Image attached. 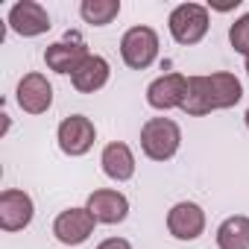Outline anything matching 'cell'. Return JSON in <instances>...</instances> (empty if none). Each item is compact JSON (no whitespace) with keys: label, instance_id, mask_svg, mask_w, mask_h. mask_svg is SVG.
<instances>
[{"label":"cell","instance_id":"obj_1","mask_svg":"<svg viewBox=\"0 0 249 249\" xmlns=\"http://www.w3.org/2000/svg\"><path fill=\"white\" fill-rule=\"evenodd\" d=\"M240 97H243V85L229 71H217L208 76H188V97H185L182 111L191 117H202L217 108L237 106Z\"/></svg>","mask_w":249,"mask_h":249},{"label":"cell","instance_id":"obj_2","mask_svg":"<svg viewBox=\"0 0 249 249\" xmlns=\"http://www.w3.org/2000/svg\"><path fill=\"white\" fill-rule=\"evenodd\" d=\"M182 144V129L176 126V123L170 117H153L144 123L141 129V150L147 159L153 161H167L176 156Z\"/></svg>","mask_w":249,"mask_h":249},{"label":"cell","instance_id":"obj_3","mask_svg":"<svg viewBox=\"0 0 249 249\" xmlns=\"http://www.w3.org/2000/svg\"><path fill=\"white\" fill-rule=\"evenodd\" d=\"M167 27L176 44H199L208 33V9L199 3H182L170 12Z\"/></svg>","mask_w":249,"mask_h":249},{"label":"cell","instance_id":"obj_4","mask_svg":"<svg viewBox=\"0 0 249 249\" xmlns=\"http://www.w3.org/2000/svg\"><path fill=\"white\" fill-rule=\"evenodd\" d=\"M120 56L132 71H144L159 56V36L153 27H132L120 38Z\"/></svg>","mask_w":249,"mask_h":249},{"label":"cell","instance_id":"obj_5","mask_svg":"<svg viewBox=\"0 0 249 249\" xmlns=\"http://www.w3.org/2000/svg\"><path fill=\"white\" fill-rule=\"evenodd\" d=\"M91 53H88V47H85V41L79 38V33H68L62 41H56V44H50L47 50H44V62H47V68L50 71H56V73H76V68L88 59Z\"/></svg>","mask_w":249,"mask_h":249},{"label":"cell","instance_id":"obj_6","mask_svg":"<svg viewBox=\"0 0 249 249\" xmlns=\"http://www.w3.org/2000/svg\"><path fill=\"white\" fill-rule=\"evenodd\" d=\"M94 226L97 220L88 208H68L53 220V234L65 246H79L94 234Z\"/></svg>","mask_w":249,"mask_h":249},{"label":"cell","instance_id":"obj_7","mask_svg":"<svg viewBox=\"0 0 249 249\" xmlns=\"http://www.w3.org/2000/svg\"><path fill=\"white\" fill-rule=\"evenodd\" d=\"M97 129L85 114H71L59 123V147L65 156H85L94 147Z\"/></svg>","mask_w":249,"mask_h":249},{"label":"cell","instance_id":"obj_8","mask_svg":"<svg viewBox=\"0 0 249 249\" xmlns=\"http://www.w3.org/2000/svg\"><path fill=\"white\" fill-rule=\"evenodd\" d=\"M33 214H36V208H33L30 194L15 191V188L0 194V229H3V231L27 229L33 223Z\"/></svg>","mask_w":249,"mask_h":249},{"label":"cell","instance_id":"obj_9","mask_svg":"<svg viewBox=\"0 0 249 249\" xmlns=\"http://www.w3.org/2000/svg\"><path fill=\"white\" fill-rule=\"evenodd\" d=\"M185 97H188V76H182V73H164L156 82H150V88H147V103L159 111L182 108Z\"/></svg>","mask_w":249,"mask_h":249},{"label":"cell","instance_id":"obj_10","mask_svg":"<svg viewBox=\"0 0 249 249\" xmlns=\"http://www.w3.org/2000/svg\"><path fill=\"white\" fill-rule=\"evenodd\" d=\"M15 100L27 114H44L50 108V103H53V85L47 82L44 73H27L18 82Z\"/></svg>","mask_w":249,"mask_h":249},{"label":"cell","instance_id":"obj_11","mask_svg":"<svg viewBox=\"0 0 249 249\" xmlns=\"http://www.w3.org/2000/svg\"><path fill=\"white\" fill-rule=\"evenodd\" d=\"M9 27H12V33H18L24 38H36L50 30V15L36 0H21L9 12Z\"/></svg>","mask_w":249,"mask_h":249},{"label":"cell","instance_id":"obj_12","mask_svg":"<svg viewBox=\"0 0 249 249\" xmlns=\"http://www.w3.org/2000/svg\"><path fill=\"white\" fill-rule=\"evenodd\" d=\"M167 229L176 240H196L205 231V211L196 202H176L167 214Z\"/></svg>","mask_w":249,"mask_h":249},{"label":"cell","instance_id":"obj_13","mask_svg":"<svg viewBox=\"0 0 249 249\" xmlns=\"http://www.w3.org/2000/svg\"><path fill=\"white\" fill-rule=\"evenodd\" d=\"M85 208L94 214L97 223L114 226V223H123V220H126V214H129V199L123 196L120 191L103 188V191H94V194L88 196V205H85Z\"/></svg>","mask_w":249,"mask_h":249},{"label":"cell","instance_id":"obj_14","mask_svg":"<svg viewBox=\"0 0 249 249\" xmlns=\"http://www.w3.org/2000/svg\"><path fill=\"white\" fill-rule=\"evenodd\" d=\"M100 164H103V173L108 179H114V182H126V179L135 176V156H132V150L126 144H120V141H114V144H108L103 150Z\"/></svg>","mask_w":249,"mask_h":249},{"label":"cell","instance_id":"obj_15","mask_svg":"<svg viewBox=\"0 0 249 249\" xmlns=\"http://www.w3.org/2000/svg\"><path fill=\"white\" fill-rule=\"evenodd\" d=\"M108 82V62L97 53H91L73 73V88L82 94H94Z\"/></svg>","mask_w":249,"mask_h":249},{"label":"cell","instance_id":"obj_16","mask_svg":"<svg viewBox=\"0 0 249 249\" xmlns=\"http://www.w3.org/2000/svg\"><path fill=\"white\" fill-rule=\"evenodd\" d=\"M220 249H249V217H229L217 229Z\"/></svg>","mask_w":249,"mask_h":249},{"label":"cell","instance_id":"obj_17","mask_svg":"<svg viewBox=\"0 0 249 249\" xmlns=\"http://www.w3.org/2000/svg\"><path fill=\"white\" fill-rule=\"evenodd\" d=\"M79 15L94 27H106L120 15V0H82Z\"/></svg>","mask_w":249,"mask_h":249},{"label":"cell","instance_id":"obj_18","mask_svg":"<svg viewBox=\"0 0 249 249\" xmlns=\"http://www.w3.org/2000/svg\"><path fill=\"white\" fill-rule=\"evenodd\" d=\"M229 41H231V47H234L237 53L249 56V12L231 24V30H229Z\"/></svg>","mask_w":249,"mask_h":249},{"label":"cell","instance_id":"obj_19","mask_svg":"<svg viewBox=\"0 0 249 249\" xmlns=\"http://www.w3.org/2000/svg\"><path fill=\"white\" fill-rule=\"evenodd\" d=\"M97 249H132V246H129V240H123V237H108Z\"/></svg>","mask_w":249,"mask_h":249},{"label":"cell","instance_id":"obj_20","mask_svg":"<svg viewBox=\"0 0 249 249\" xmlns=\"http://www.w3.org/2000/svg\"><path fill=\"white\" fill-rule=\"evenodd\" d=\"M243 120H246V126H249V108H246V114H243Z\"/></svg>","mask_w":249,"mask_h":249},{"label":"cell","instance_id":"obj_21","mask_svg":"<svg viewBox=\"0 0 249 249\" xmlns=\"http://www.w3.org/2000/svg\"><path fill=\"white\" fill-rule=\"evenodd\" d=\"M246 73H249V56H246Z\"/></svg>","mask_w":249,"mask_h":249}]
</instances>
